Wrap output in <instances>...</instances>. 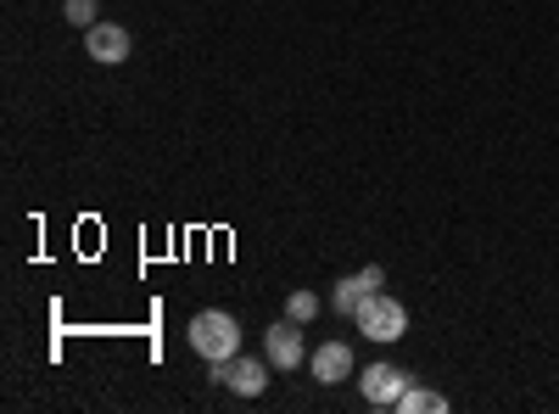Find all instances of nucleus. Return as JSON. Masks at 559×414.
Wrapping results in <instances>:
<instances>
[{
    "mask_svg": "<svg viewBox=\"0 0 559 414\" xmlns=\"http://www.w3.org/2000/svg\"><path fill=\"white\" fill-rule=\"evenodd\" d=\"M191 347L207 358V364H229L241 353V326H236V314H224V308H202L191 319Z\"/></svg>",
    "mask_w": 559,
    "mask_h": 414,
    "instance_id": "obj_1",
    "label": "nucleus"
},
{
    "mask_svg": "<svg viewBox=\"0 0 559 414\" xmlns=\"http://www.w3.org/2000/svg\"><path fill=\"white\" fill-rule=\"evenodd\" d=\"M353 326H358V331H364L369 342H397V336L408 331V308H403L397 297L376 292V297H364V303H358Z\"/></svg>",
    "mask_w": 559,
    "mask_h": 414,
    "instance_id": "obj_2",
    "label": "nucleus"
},
{
    "mask_svg": "<svg viewBox=\"0 0 559 414\" xmlns=\"http://www.w3.org/2000/svg\"><path fill=\"white\" fill-rule=\"evenodd\" d=\"M364 387V403H376V409H397V398L408 392V376L392 370V364H369V370L358 376Z\"/></svg>",
    "mask_w": 559,
    "mask_h": 414,
    "instance_id": "obj_3",
    "label": "nucleus"
},
{
    "mask_svg": "<svg viewBox=\"0 0 559 414\" xmlns=\"http://www.w3.org/2000/svg\"><path fill=\"white\" fill-rule=\"evenodd\" d=\"M263 353L274 370H302V326L297 319H280V326L263 336Z\"/></svg>",
    "mask_w": 559,
    "mask_h": 414,
    "instance_id": "obj_4",
    "label": "nucleus"
},
{
    "mask_svg": "<svg viewBox=\"0 0 559 414\" xmlns=\"http://www.w3.org/2000/svg\"><path fill=\"white\" fill-rule=\"evenodd\" d=\"M213 381H224L229 392H241V398H263V387H269V376H263V364L258 358H229V364H213Z\"/></svg>",
    "mask_w": 559,
    "mask_h": 414,
    "instance_id": "obj_5",
    "label": "nucleus"
},
{
    "mask_svg": "<svg viewBox=\"0 0 559 414\" xmlns=\"http://www.w3.org/2000/svg\"><path fill=\"white\" fill-rule=\"evenodd\" d=\"M129 28H118V23H96V28H84V51H90V62H102V68H112V62H123L129 57Z\"/></svg>",
    "mask_w": 559,
    "mask_h": 414,
    "instance_id": "obj_6",
    "label": "nucleus"
},
{
    "mask_svg": "<svg viewBox=\"0 0 559 414\" xmlns=\"http://www.w3.org/2000/svg\"><path fill=\"white\" fill-rule=\"evenodd\" d=\"M308 370H313V381H324V387L347 381V376H353V347H347V342H319V347L308 353Z\"/></svg>",
    "mask_w": 559,
    "mask_h": 414,
    "instance_id": "obj_7",
    "label": "nucleus"
},
{
    "mask_svg": "<svg viewBox=\"0 0 559 414\" xmlns=\"http://www.w3.org/2000/svg\"><path fill=\"white\" fill-rule=\"evenodd\" d=\"M442 409H448V398L431 392V387H408V392L397 398V414H442Z\"/></svg>",
    "mask_w": 559,
    "mask_h": 414,
    "instance_id": "obj_8",
    "label": "nucleus"
},
{
    "mask_svg": "<svg viewBox=\"0 0 559 414\" xmlns=\"http://www.w3.org/2000/svg\"><path fill=\"white\" fill-rule=\"evenodd\" d=\"M358 303H364L358 274H353V281H336V292H331V308H336V314H358Z\"/></svg>",
    "mask_w": 559,
    "mask_h": 414,
    "instance_id": "obj_9",
    "label": "nucleus"
},
{
    "mask_svg": "<svg viewBox=\"0 0 559 414\" xmlns=\"http://www.w3.org/2000/svg\"><path fill=\"white\" fill-rule=\"evenodd\" d=\"M313 314H319V297H313V292H292V297H286V319H297V326H308Z\"/></svg>",
    "mask_w": 559,
    "mask_h": 414,
    "instance_id": "obj_10",
    "label": "nucleus"
},
{
    "mask_svg": "<svg viewBox=\"0 0 559 414\" xmlns=\"http://www.w3.org/2000/svg\"><path fill=\"white\" fill-rule=\"evenodd\" d=\"M62 12H68V23H73V28H96V0H68Z\"/></svg>",
    "mask_w": 559,
    "mask_h": 414,
    "instance_id": "obj_11",
    "label": "nucleus"
}]
</instances>
